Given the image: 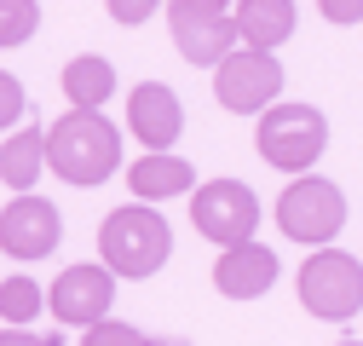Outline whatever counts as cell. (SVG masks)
Here are the masks:
<instances>
[{
    "mask_svg": "<svg viewBox=\"0 0 363 346\" xmlns=\"http://www.w3.org/2000/svg\"><path fill=\"white\" fill-rule=\"evenodd\" d=\"M156 6H162V0H104V12L116 23H127V29H139L145 18H156Z\"/></svg>",
    "mask_w": 363,
    "mask_h": 346,
    "instance_id": "20",
    "label": "cell"
},
{
    "mask_svg": "<svg viewBox=\"0 0 363 346\" xmlns=\"http://www.w3.org/2000/svg\"><path fill=\"white\" fill-rule=\"evenodd\" d=\"M277 266L283 260L271 254L265 242H237V248H219L213 260V289L225 300H259L277 289Z\"/></svg>",
    "mask_w": 363,
    "mask_h": 346,
    "instance_id": "12",
    "label": "cell"
},
{
    "mask_svg": "<svg viewBox=\"0 0 363 346\" xmlns=\"http://www.w3.org/2000/svg\"><path fill=\"white\" fill-rule=\"evenodd\" d=\"M40 312H47V289H40L29 272L0 283V318H6V329H29Z\"/></svg>",
    "mask_w": 363,
    "mask_h": 346,
    "instance_id": "17",
    "label": "cell"
},
{
    "mask_svg": "<svg viewBox=\"0 0 363 346\" xmlns=\"http://www.w3.org/2000/svg\"><path fill=\"white\" fill-rule=\"evenodd\" d=\"M0 346H64V335H35V329H0Z\"/></svg>",
    "mask_w": 363,
    "mask_h": 346,
    "instance_id": "23",
    "label": "cell"
},
{
    "mask_svg": "<svg viewBox=\"0 0 363 346\" xmlns=\"http://www.w3.org/2000/svg\"><path fill=\"white\" fill-rule=\"evenodd\" d=\"M116 86H121L116 64L99 58V52H81V58L64 64V99H69V110H104L116 99Z\"/></svg>",
    "mask_w": 363,
    "mask_h": 346,
    "instance_id": "15",
    "label": "cell"
},
{
    "mask_svg": "<svg viewBox=\"0 0 363 346\" xmlns=\"http://www.w3.org/2000/svg\"><path fill=\"white\" fill-rule=\"evenodd\" d=\"M127 127L145 150H167L179 133H185V104L167 81H139L127 93Z\"/></svg>",
    "mask_w": 363,
    "mask_h": 346,
    "instance_id": "11",
    "label": "cell"
},
{
    "mask_svg": "<svg viewBox=\"0 0 363 346\" xmlns=\"http://www.w3.org/2000/svg\"><path fill=\"white\" fill-rule=\"evenodd\" d=\"M191 220L208 242L219 248H237V242H254L259 231V196L242 185V179H213V185H196L191 191Z\"/></svg>",
    "mask_w": 363,
    "mask_h": 346,
    "instance_id": "6",
    "label": "cell"
},
{
    "mask_svg": "<svg viewBox=\"0 0 363 346\" xmlns=\"http://www.w3.org/2000/svg\"><path fill=\"white\" fill-rule=\"evenodd\" d=\"M58 242H64V213L47 196L29 191V196H12L6 208H0V254L35 266V260H47Z\"/></svg>",
    "mask_w": 363,
    "mask_h": 346,
    "instance_id": "8",
    "label": "cell"
},
{
    "mask_svg": "<svg viewBox=\"0 0 363 346\" xmlns=\"http://www.w3.org/2000/svg\"><path fill=\"white\" fill-rule=\"evenodd\" d=\"M277 225H283V237H294L306 248H329L340 237V225H346V191L335 179L306 173V179H294L277 196Z\"/></svg>",
    "mask_w": 363,
    "mask_h": 346,
    "instance_id": "5",
    "label": "cell"
},
{
    "mask_svg": "<svg viewBox=\"0 0 363 346\" xmlns=\"http://www.w3.org/2000/svg\"><path fill=\"white\" fill-rule=\"evenodd\" d=\"M81 346H162V340H150L145 329H133V323H121V318H104V323H93V329H81Z\"/></svg>",
    "mask_w": 363,
    "mask_h": 346,
    "instance_id": "19",
    "label": "cell"
},
{
    "mask_svg": "<svg viewBox=\"0 0 363 346\" xmlns=\"http://www.w3.org/2000/svg\"><path fill=\"white\" fill-rule=\"evenodd\" d=\"M40 29V0H0V47H23Z\"/></svg>",
    "mask_w": 363,
    "mask_h": 346,
    "instance_id": "18",
    "label": "cell"
},
{
    "mask_svg": "<svg viewBox=\"0 0 363 346\" xmlns=\"http://www.w3.org/2000/svg\"><path fill=\"white\" fill-rule=\"evenodd\" d=\"M340 346H363V340H340Z\"/></svg>",
    "mask_w": 363,
    "mask_h": 346,
    "instance_id": "25",
    "label": "cell"
},
{
    "mask_svg": "<svg viewBox=\"0 0 363 346\" xmlns=\"http://www.w3.org/2000/svg\"><path fill=\"white\" fill-rule=\"evenodd\" d=\"M254 145L277 173H306L329 150V121L317 104H271L254 127Z\"/></svg>",
    "mask_w": 363,
    "mask_h": 346,
    "instance_id": "3",
    "label": "cell"
},
{
    "mask_svg": "<svg viewBox=\"0 0 363 346\" xmlns=\"http://www.w3.org/2000/svg\"><path fill=\"white\" fill-rule=\"evenodd\" d=\"M121 167V127L104 121V110H69L47 127V173L64 185H104Z\"/></svg>",
    "mask_w": 363,
    "mask_h": 346,
    "instance_id": "1",
    "label": "cell"
},
{
    "mask_svg": "<svg viewBox=\"0 0 363 346\" xmlns=\"http://www.w3.org/2000/svg\"><path fill=\"white\" fill-rule=\"evenodd\" d=\"M99 266L121 283H145L167 266V254H173V231L156 208L145 202H127V208H110L104 213V225H99Z\"/></svg>",
    "mask_w": 363,
    "mask_h": 346,
    "instance_id": "2",
    "label": "cell"
},
{
    "mask_svg": "<svg viewBox=\"0 0 363 346\" xmlns=\"http://www.w3.org/2000/svg\"><path fill=\"white\" fill-rule=\"evenodd\" d=\"M231 23H237V40L248 52H277L283 40L294 35L300 12H294V0H237Z\"/></svg>",
    "mask_w": 363,
    "mask_h": 346,
    "instance_id": "13",
    "label": "cell"
},
{
    "mask_svg": "<svg viewBox=\"0 0 363 346\" xmlns=\"http://www.w3.org/2000/svg\"><path fill=\"white\" fill-rule=\"evenodd\" d=\"M213 99L231 116H265L271 104L283 99V64H277V52L237 47L231 58L213 69Z\"/></svg>",
    "mask_w": 363,
    "mask_h": 346,
    "instance_id": "7",
    "label": "cell"
},
{
    "mask_svg": "<svg viewBox=\"0 0 363 346\" xmlns=\"http://www.w3.org/2000/svg\"><path fill=\"white\" fill-rule=\"evenodd\" d=\"M179 6H191V12H208V18H231L237 0H179Z\"/></svg>",
    "mask_w": 363,
    "mask_h": 346,
    "instance_id": "24",
    "label": "cell"
},
{
    "mask_svg": "<svg viewBox=\"0 0 363 346\" xmlns=\"http://www.w3.org/2000/svg\"><path fill=\"white\" fill-rule=\"evenodd\" d=\"M300 306L323 323H352L363 312V260L346 248H317L300 266Z\"/></svg>",
    "mask_w": 363,
    "mask_h": 346,
    "instance_id": "4",
    "label": "cell"
},
{
    "mask_svg": "<svg viewBox=\"0 0 363 346\" xmlns=\"http://www.w3.org/2000/svg\"><path fill=\"white\" fill-rule=\"evenodd\" d=\"M317 12L340 29H352V23H363V0H317Z\"/></svg>",
    "mask_w": 363,
    "mask_h": 346,
    "instance_id": "22",
    "label": "cell"
},
{
    "mask_svg": "<svg viewBox=\"0 0 363 346\" xmlns=\"http://www.w3.org/2000/svg\"><path fill=\"white\" fill-rule=\"evenodd\" d=\"M23 86H18V75H6V69H0V127H12L18 116H23Z\"/></svg>",
    "mask_w": 363,
    "mask_h": 346,
    "instance_id": "21",
    "label": "cell"
},
{
    "mask_svg": "<svg viewBox=\"0 0 363 346\" xmlns=\"http://www.w3.org/2000/svg\"><path fill=\"white\" fill-rule=\"evenodd\" d=\"M127 191L139 196L145 208L167 202V196H185V191H196V167L185 156H173V150H145L139 162L127 167Z\"/></svg>",
    "mask_w": 363,
    "mask_h": 346,
    "instance_id": "14",
    "label": "cell"
},
{
    "mask_svg": "<svg viewBox=\"0 0 363 346\" xmlns=\"http://www.w3.org/2000/svg\"><path fill=\"white\" fill-rule=\"evenodd\" d=\"M167 29H173V47H179V58H185V64H202V69H219L225 58H231V52L242 47L231 18L191 12V6H179V0H167Z\"/></svg>",
    "mask_w": 363,
    "mask_h": 346,
    "instance_id": "10",
    "label": "cell"
},
{
    "mask_svg": "<svg viewBox=\"0 0 363 346\" xmlns=\"http://www.w3.org/2000/svg\"><path fill=\"white\" fill-rule=\"evenodd\" d=\"M47 173V127H18V133L0 145V179H6L18 196H29L35 191V179Z\"/></svg>",
    "mask_w": 363,
    "mask_h": 346,
    "instance_id": "16",
    "label": "cell"
},
{
    "mask_svg": "<svg viewBox=\"0 0 363 346\" xmlns=\"http://www.w3.org/2000/svg\"><path fill=\"white\" fill-rule=\"evenodd\" d=\"M110 306H116V277L104 266H64L47 289V312L64 329H93L110 318Z\"/></svg>",
    "mask_w": 363,
    "mask_h": 346,
    "instance_id": "9",
    "label": "cell"
}]
</instances>
